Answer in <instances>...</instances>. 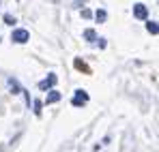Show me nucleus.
<instances>
[{"instance_id": "obj_1", "label": "nucleus", "mask_w": 159, "mask_h": 152, "mask_svg": "<svg viewBox=\"0 0 159 152\" xmlns=\"http://www.w3.org/2000/svg\"><path fill=\"white\" fill-rule=\"evenodd\" d=\"M11 39L15 41V43H26L28 39H30V34H28V30H13V34H11Z\"/></svg>"}, {"instance_id": "obj_2", "label": "nucleus", "mask_w": 159, "mask_h": 152, "mask_svg": "<svg viewBox=\"0 0 159 152\" xmlns=\"http://www.w3.org/2000/svg\"><path fill=\"white\" fill-rule=\"evenodd\" d=\"M133 17L146 20V17H148V9H146L144 4H133Z\"/></svg>"}, {"instance_id": "obj_3", "label": "nucleus", "mask_w": 159, "mask_h": 152, "mask_svg": "<svg viewBox=\"0 0 159 152\" xmlns=\"http://www.w3.org/2000/svg\"><path fill=\"white\" fill-rule=\"evenodd\" d=\"M56 81H58V77L54 75V73H50V75H48V79H43V81L39 84V88H41V90H52Z\"/></svg>"}, {"instance_id": "obj_4", "label": "nucleus", "mask_w": 159, "mask_h": 152, "mask_svg": "<svg viewBox=\"0 0 159 152\" xmlns=\"http://www.w3.org/2000/svg\"><path fill=\"white\" fill-rule=\"evenodd\" d=\"M73 67H75L78 71H82V73H86V75H90V73H93V71H90V67H88L82 58H75V60H73Z\"/></svg>"}, {"instance_id": "obj_5", "label": "nucleus", "mask_w": 159, "mask_h": 152, "mask_svg": "<svg viewBox=\"0 0 159 152\" xmlns=\"http://www.w3.org/2000/svg\"><path fill=\"white\" fill-rule=\"evenodd\" d=\"M88 101V94H86V92H84V90H78V92H75V97H73V105H75V107H80V105H84V103Z\"/></svg>"}, {"instance_id": "obj_6", "label": "nucleus", "mask_w": 159, "mask_h": 152, "mask_svg": "<svg viewBox=\"0 0 159 152\" xmlns=\"http://www.w3.org/2000/svg\"><path fill=\"white\" fill-rule=\"evenodd\" d=\"M56 101H60V92H58V90H52V92L48 94V99H45V103L50 105V103H56Z\"/></svg>"}, {"instance_id": "obj_7", "label": "nucleus", "mask_w": 159, "mask_h": 152, "mask_svg": "<svg viewBox=\"0 0 159 152\" xmlns=\"http://www.w3.org/2000/svg\"><path fill=\"white\" fill-rule=\"evenodd\" d=\"M84 39H86V41H95V39H97V32L88 28V30H84Z\"/></svg>"}, {"instance_id": "obj_8", "label": "nucleus", "mask_w": 159, "mask_h": 152, "mask_svg": "<svg viewBox=\"0 0 159 152\" xmlns=\"http://www.w3.org/2000/svg\"><path fill=\"white\" fill-rule=\"evenodd\" d=\"M95 17H97V22H106L107 13L103 11V9H97V11H95Z\"/></svg>"}, {"instance_id": "obj_9", "label": "nucleus", "mask_w": 159, "mask_h": 152, "mask_svg": "<svg viewBox=\"0 0 159 152\" xmlns=\"http://www.w3.org/2000/svg\"><path fill=\"white\" fill-rule=\"evenodd\" d=\"M9 86H11V88H13V92H22V88H20V84H17V81H15V79H13V77H11V79H9Z\"/></svg>"}, {"instance_id": "obj_10", "label": "nucleus", "mask_w": 159, "mask_h": 152, "mask_svg": "<svg viewBox=\"0 0 159 152\" xmlns=\"http://www.w3.org/2000/svg\"><path fill=\"white\" fill-rule=\"evenodd\" d=\"M146 28H148V32H151V34H157V32H159V28H157V24H155V22H148V24H146Z\"/></svg>"}, {"instance_id": "obj_11", "label": "nucleus", "mask_w": 159, "mask_h": 152, "mask_svg": "<svg viewBox=\"0 0 159 152\" xmlns=\"http://www.w3.org/2000/svg\"><path fill=\"white\" fill-rule=\"evenodd\" d=\"M4 24L13 26V24H15V17H13V15H9V13H4Z\"/></svg>"}, {"instance_id": "obj_12", "label": "nucleus", "mask_w": 159, "mask_h": 152, "mask_svg": "<svg viewBox=\"0 0 159 152\" xmlns=\"http://www.w3.org/2000/svg\"><path fill=\"white\" fill-rule=\"evenodd\" d=\"M41 107H43V103H41V101H34V114H37V116L41 114Z\"/></svg>"}, {"instance_id": "obj_13", "label": "nucleus", "mask_w": 159, "mask_h": 152, "mask_svg": "<svg viewBox=\"0 0 159 152\" xmlns=\"http://www.w3.org/2000/svg\"><path fill=\"white\" fill-rule=\"evenodd\" d=\"M90 15H93V13H90V11H88V9H82V17H86V20H88V17H90Z\"/></svg>"}]
</instances>
